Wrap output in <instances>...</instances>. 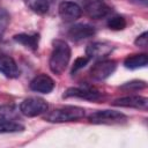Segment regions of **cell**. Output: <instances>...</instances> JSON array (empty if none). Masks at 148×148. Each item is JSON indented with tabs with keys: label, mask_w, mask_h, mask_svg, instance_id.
I'll return each instance as SVG.
<instances>
[{
	"label": "cell",
	"mask_w": 148,
	"mask_h": 148,
	"mask_svg": "<svg viewBox=\"0 0 148 148\" xmlns=\"http://www.w3.org/2000/svg\"><path fill=\"white\" fill-rule=\"evenodd\" d=\"M53 49L50 56L49 60V67L53 74L61 75L71 60V47L69 45L62 40V39H54L53 43Z\"/></svg>",
	"instance_id": "cell-1"
},
{
	"label": "cell",
	"mask_w": 148,
	"mask_h": 148,
	"mask_svg": "<svg viewBox=\"0 0 148 148\" xmlns=\"http://www.w3.org/2000/svg\"><path fill=\"white\" fill-rule=\"evenodd\" d=\"M84 117V109L74 105H66L57 108L44 117L46 121L50 123H68V121H76Z\"/></svg>",
	"instance_id": "cell-2"
},
{
	"label": "cell",
	"mask_w": 148,
	"mask_h": 148,
	"mask_svg": "<svg viewBox=\"0 0 148 148\" xmlns=\"http://www.w3.org/2000/svg\"><path fill=\"white\" fill-rule=\"evenodd\" d=\"M127 120V117L114 110H99L89 116V121L91 124H103V125H114L123 124Z\"/></svg>",
	"instance_id": "cell-3"
},
{
	"label": "cell",
	"mask_w": 148,
	"mask_h": 148,
	"mask_svg": "<svg viewBox=\"0 0 148 148\" xmlns=\"http://www.w3.org/2000/svg\"><path fill=\"white\" fill-rule=\"evenodd\" d=\"M20 112L27 117H36L45 113L49 109V104L40 97H28L20 104Z\"/></svg>",
	"instance_id": "cell-4"
},
{
	"label": "cell",
	"mask_w": 148,
	"mask_h": 148,
	"mask_svg": "<svg viewBox=\"0 0 148 148\" xmlns=\"http://www.w3.org/2000/svg\"><path fill=\"white\" fill-rule=\"evenodd\" d=\"M81 8L89 17L95 20L106 17L112 10L105 0H82Z\"/></svg>",
	"instance_id": "cell-5"
},
{
	"label": "cell",
	"mask_w": 148,
	"mask_h": 148,
	"mask_svg": "<svg viewBox=\"0 0 148 148\" xmlns=\"http://www.w3.org/2000/svg\"><path fill=\"white\" fill-rule=\"evenodd\" d=\"M117 68V62L114 60H99L90 69V76L96 81H103L108 79Z\"/></svg>",
	"instance_id": "cell-6"
},
{
	"label": "cell",
	"mask_w": 148,
	"mask_h": 148,
	"mask_svg": "<svg viewBox=\"0 0 148 148\" xmlns=\"http://www.w3.org/2000/svg\"><path fill=\"white\" fill-rule=\"evenodd\" d=\"M64 98H71V97H75V98H81V99H87V101H98L103 97V94L99 92L96 89L89 88V87H72L68 88L64 95Z\"/></svg>",
	"instance_id": "cell-7"
},
{
	"label": "cell",
	"mask_w": 148,
	"mask_h": 148,
	"mask_svg": "<svg viewBox=\"0 0 148 148\" xmlns=\"http://www.w3.org/2000/svg\"><path fill=\"white\" fill-rule=\"evenodd\" d=\"M58 12L65 22H74L82 15V8L72 1H62L58 7Z\"/></svg>",
	"instance_id": "cell-8"
},
{
	"label": "cell",
	"mask_w": 148,
	"mask_h": 148,
	"mask_svg": "<svg viewBox=\"0 0 148 148\" xmlns=\"http://www.w3.org/2000/svg\"><path fill=\"white\" fill-rule=\"evenodd\" d=\"M112 105L121 106V108H133V109H139V110H147L148 99L143 96L130 95V96H125V97L114 99L112 102Z\"/></svg>",
	"instance_id": "cell-9"
},
{
	"label": "cell",
	"mask_w": 148,
	"mask_h": 148,
	"mask_svg": "<svg viewBox=\"0 0 148 148\" xmlns=\"http://www.w3.org/2000/svg\"><path fill=\"white\" fill-rule=\"evenodd\" d=\"M113 51V46L106 42H94L86 47V56L89 59H102Z\"/></svg>",
	"instance_id": "cell-10"
},
{
	"label": "cell",
	"mask_w": 148,
	"mask_h": 148,
	"mask_svg": "<svg viewBox=\"0 0 148 148\" xmlns=\"http://www.w3.org/2000/svg\"><path fill=\"white\" fill-rule=\"evenodd\" d=\"M54 86H56V83L51 76H49L46 74H39L31 80L29 87L32 91L49 94L54 89Z\"/></svg>",
	"instance_id": "cell-11"
},
{
	"label": "cell",
	"mask_w": 148,
	"mask_h": 148,
	"mask_svg": "<svg viewBox=\"0 0 148 148\" xmlns=\"http://www.w3.org/2000/svg\"><path fill=\"white\" fill-rule=\"evenodd\" d=\"M95 28L90 24H86V23H79V24H74L72 25L68 31H67V36L72 39V40H82L89 37H92L95 35Z\"/></svg>",
	"instance_id": "cell-12"
},
{
	"label": "cell",
	"mask_w": 148,
	"mask_h": 148,
	"mask_svg": "<svg viewBox=\"0 0 148 148\" xmlns=\"http://www.w3.org/2000/svg\"><path fill=\"white\" fill-rule=\"evenodd\" d=\"M0 72L9 79H16L20 76V69L16 61L6 53H0Z\"/></svg>",
	"instance_id": "cell-13"
},
{
	"label": "cell",
	"mask_w": 148,
	"mask_h": 148,
	"mask_svg": "<svg viewBox=\"0 0 148 148\" xmlns=\"http://www.w3.org/2000/svg\"><path fill=\"white\" fill-rule=\"evenodd\" d=\"M13 39L16 43H18L32 51H36L38 49V43H39L38 34H17L13 37Z\"/></svg>",
	"instance_id": "cell-14"
},
{
	"label": "cell",
	"mask_w": 148,
	"mask_h": 148,
	"mask_svg": "<svg viewBox=\"0 0 148 148\" xmlns=\"http://www.w3.org/2000/svg\"><path fill=\"white\" fill-rule=\"evenodd\" d=\"M148 64V56L146 53H140V54H132L125 58L124 60V66L128 69H138L146 67Z\"/></svg>",
	"instance_id": "cell-15"
},
{
	"label": "cell",
	"mask_w": 148,
	"mask_h": 148,
	"mask_svg": "<svg viewBox=\"0 0 148 148\" xmlns=\"http://www.w3.org/2000/svg\"><path fill=\"white\" fill-rule=\"evenodd\" d=\"M25 6L34 13L43 15L49 12L51 0H23Z\"/></svg>",
	"instance_id": "cell-16"
},
{
	"label": "cell",
	"mask_w": 148,
	"mask_h": 148,
	"mask_svg": "<svg viewBox=\"0 0 148 148\" xmlns=\"http://www.w3.org/2000/svg\"><path fill=\"white\" fill-rule=\"evenodd\" d=\"M20 109L14 104L0 105V120H16L20 117Z\"/></svg>",
	"instance_id": "cell-17"
},
{
	"label": "cell",
	"mask_w": 148,
	"mask_h": 148,
	"mask_svg": "<svg viewBox=\"0 0 148 148\" xmlns=\"http://www.w3.org/2000/svg\"><path fill=\"white\" fill-rule=\"evenodd\" d=\"M24 126L15 123L13 120H2L0 121V133H17L22 132Z\"/></svg>",
	"instance_id": "cell-18"
},
{
	"label": "cell",
	"mask_w": 148,
	"mask_h": 148,
	"mask_svg": "<svg viewBox=\"0 0 148 148\" xmlns=\"http://www.w3.org/2000/svg\"><path fill=\"white\" fill-rule=\"evenodd\" d=\"M108 27L111 29V30H114V31H119V30H124L127 25V22L126 20L123 17V16H113V17H110L108 20Z\"/></svg>",
	"instance_id": "cell-19"
},
{
	"label": "cell",
	"mask_w": 148,
	"mask_h": 148,
	"mask_svg": "<svg viewBox=\"0 0 148 148\" xmlns=\"http://www.w3.org/2000/svg\"><path fill=\"white\" fill-rule=\"evenodd\" d=\"M147 87V83L145 81H141V80H133L131 82H127L125 83L124 86H121V89H126V90H130V91H134V90H141V89H145Z\"/></svg>",
	"instance_id": "cell-20"
},
{
	"label": "cell",
	"mask_w": 148,
	"mask_h": 148,
	"mask_svg": "<svg viewBox=\"0 0 148 148\" xmlns=\"http://www.w3.org/2000/svg\"><path fill=\"white\" fill-rule=\"evenodd\" d=\"M10 17L8 15V13L5 9H0V39L2 38L8 24H9Z\"/></svg>",
	"instance_id": "cell-21"
},
{
	"label": "cell",
	"mask_w": 148,
	"mask_h": 148,
	"mask_svg": "<svg viewBox=\"0 0 148 148\" xmlns=\"http://www.w3.org/2000/svg\"><path fill=\"white\" fill-rule=\"evenodd\" d=\"M89 61H90V59L87 56H82V57L76 58L75 61H74V65L72 67V74H75L77 71H80L81 68H83Z\"/></svg>",
	"instance_id": "cell-22"
},
{
	"label": "cell",
	"mask_w": 148,
	"mask_h": 148,
	"mask_svg": "<svg viewBox=\"0 0 148 148\" xmlns=\"http://www.w3.org/2000/svg\"><path fill=\"white\" fill-rule=\"evenodd\" d=\"M134 44L136 46H139V47H142V49L147 47V44H148V32L145 31L140 36H138L136 39L134 40Z\"/></svg>",
	"instance_id": "cell-23"
},
{
	"label": "cell",
	"mask_w": 148,
	"mask_h": 148,
	"mask_svg": "<svg viewBox=\"0 0 148 148\" xmlns=\"http://www.w3.org/2000/svg\"><path fill=\"white\" fill-rule=\"evenodd\" d=\"M128 1L136 5V6H142V7L147 6V0H128Z\"/></svg>",
	"instance_id": "cell-24"
}]
</instances>
